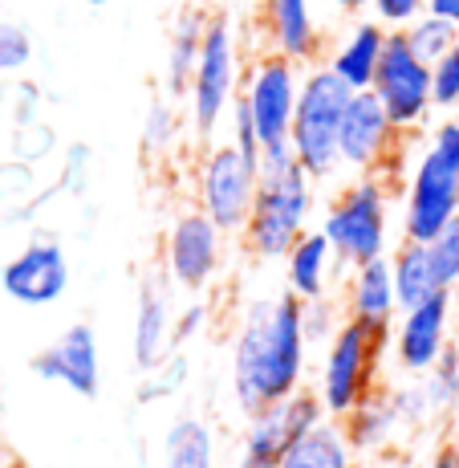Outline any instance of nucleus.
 <instances>
[{"label": "nucleus", "instance_id": "f257e3e1", "mask_svg": "<svg viewBox=\"0 0 459 468\" xmlns=\"http://www.w3.org/2000/svg\"><path fill=\"white\" fill-rule=\"evenodd\" d=\"M313 346L301 326V298L289 290L248 298L232 330V399L252 416L309 387Z\"/></svg>", "mask_w": 459, "mask_h": 468}, {"label": "nucleus", "instance_id": "f03ea898", "mask_svg": "<svg viewBox=\"0 0 459 468\" xmlns=\"http://www.w3.org/2000/svg\"><path fill=\"white\" fill-rule=\"evenodd\" d=\"M313 212H318V184L297 164L289 143L260 151V192L248 229L240 232L245 253L252 261H285L289 249L313 229Z\"/></svg>", "mask_w": 459, "mask_h": 468}, {"label": "nucleus", "instance_id": "7ed1b4c3", "mask_svg": "<svg viewBox=\"0 0 459 468\" xmlns=\"http://www.w3.org/2000/svg\"><path fill=\"white\" fill-rule=\"evenodd\" d=\"M459 216V114L431 122L399 179V240H435Z\"/></svg>", "mask_w": 459, "mask_h": 468}, {"label": "nucleus", "instance_id": "20e7f679", "mask_svg": "<svg viewBox=\"0 0 459 468\" xmlns=\"http://www.w3.org/2000/svg\"><path fill=\"white\" fill-rule=\"evenodd\" d=\"M394 192H399V179L391 176H349L326 204L318 229L334 245L341 269L391 257L394 220H399Z\"/></svg>", "mask_w": 459, "mask_h": 468}, {"label": "nucleus", "instance_id": "39448f33", "mask_svg": "<svg viewBox=\"0 0 459 468\" xmlns=\"http://www.w3.org/2000/svg\"><path fill=\"white\" fill-rule=\"evenodd\" d=\"M386 355H391V330L362 326L354 318L341 322V330L321 350L318 375H313V391L329 420L349 416L358 403L370 399L382 387Z\"/></svg>", "mask_w": 459, "mask_h": 468}, {"label": "nucleus", "instance_id": "423d86ee", "mask_svg": "<svg viewBox=\"0 0 459 468\" xmlns=\"http://www.w3.org/2000/svg\"><path fill=\"white\" fill-rule=\"evenodd\" d=\"M245 49H240L236 21L228 13L208 16V33H203V49L195 61L192 86H187V127L195 139H215L228 127V114L236 106L240 90H245Z\"/></svg>", "mask_w": 459, "mask_h": 468}, {"label": "nucleus", "instance_id": "0eeeda50", "mask_svg": "<svg viewBox=\"0 0 459 468\" xmlns=\"http://www.w3.org/2000/svg\"><path fill=\"white\" fill-rule=\"evenodd\" d=\"M349 98H354V90L341 82L326 61L305 69L289 147L313 184H329L341 171L338 139H341V119H346Z\"/></svg>", "mask_w": 459, "mask_h": 468}, {"label": "nucleus", "instance_id": "6e6552de", "mask_svg": "<svg viewBox=\"0 0 459 468\" xmlns=\"http://www.w3.org/2000/svg\"><path fill=\"white\" fill-rule=\"evenodd\" d=\"M195 208L208 212L228 237H240L248 229L252 204L260 192V155L236 147L232 139L208 143L192 176Z\"/></svg>", "mask_w": 459, "mask_h": 468}, {"label": "nucleus", "instance_id": "1a4fd4ad", "mask_svg": "<svg viewBox=\"0 0 459 468\" xmlns=\"http://www.w3.org/2000/svg\"><path fill=\"white\" fill-rule=\"evenodd\" d=\"M228 232L212 220L208 212L192 208L175 212L163 232V257H159V269L171 277L179 293L187 298H208L215 290V282L228 269Z\"/></svg>", "mask_w": 459, "mask_h": 468}, {"label": "nucleus", "instance_id": "9d476101", "mask_svg": "<svg viewBox=\"0 0 459 468\" xmlns=\"http://www.w3.org/2000/svg\"><path fill=\"white\" fill-rule=\"evenodd\" d=\"M415 134H402L391 122V114L382 111V102L374 98V90H354L346 106V119H341V171L349 176H402V155H407V143Z\"/></svg>", "mask_w": 459, "mask_h": 468}, {"label": "nucleus", "instance_id": "9b49d317", "mask_svg": "<svg viewBox=\"0 0 459 468\" xmlns=\"http://www.w3.org/2000/svg\"><path fill=\"white\" fill-rule=\"evenodd\" d=\"M370 90L402 134H422L431 127V114H435V78H431V66L411 49L402 33H391Z\"/></svg>", "mask_w": 459, "mask_h": 468}, {"label": "nucleus", "instance_id": "f8f14e48", "mask_svg": "<svg viewBox=\"0 0 459 468\" xmlns=\"http://www.w3.org/2000/svg\"><path fill=\"white\" fill-rule=\"evenodd\" d=\"M301 78L305 69L297 61L281 58V53H252L248 69H245V98L252 122H256V139L260 151L265 147H281L293 134V114H297V98H301Z\"/></svg>", "mask_w": 459, "mask_h": 468}, {"label": "nucleus", "instance_id": "ddd939ff", "mask_svg": "<svg viewBox=\"0 0 459 468\" xmlns=\"http://www.w3.org/2000/svg\"><path fill=\"white\" fill-rule=\"evenodd\" d=\"M69 282H74V265L66 245L53 237H33L0 265V293L25 310L57 305L69 293Z\"/></svg>", "mask_w": 459, "mask_h": 468}, {"label": "nucleus", "instance_id": "4468645a", "mask_svg": "<svg viewBox=\"0 0 459 468\" xmlns=\"http://www.w3.org/2000/svg\"><path fill=\"white\" fill-rule=\"evenodd\" d=\"M260 49L281 53L301 69L326 61V25L313 0H260L256 8Z\"/></svg>", "mask_w": 459, "mask_h": 468}, {"label": "nucleus", "instance_id": "2eb2a0df", "mask_svg": "<svg viewBox=\"0 0 459 468\" xmlns=\"http://www.w3.org/2000/svg\"><path fill=\"white\" fill-rule=\"evenodd\" d=\"M452 302L447 293L419 302V305H402L399 318L391 330V358L402 375H427L431 367L443 358V350L452 346Z\"/></svg>", "mask_w": 459, "mask_h": 468}, {"label": "nucleus", "instance_id": "dca6fc26", "mask_svg": "<svg viewBox=\"0 0 459 468\" xmlns=\"http://www.w3.org/2000/svg\"><path fill=\"white\" fill-rule=\"evenodd\" d=\"M29 367L41 383H57L66 391L82 395V399H98V391H102V346H98V330L89 322H74L45 350H37Z\"/></svg>", "mask_w": 459, "mask_h": 468}, {"label": "nucleus", "instance_id": "f3484780", "mask_svg": "<svg viewBox=\"0 0 459 468\" xmlns=\"http://www.w3.org/2000/svg\"><path fill=\"white\" fill-rule=\"evenodd\" d=\"M175 285L163 269L142 277L130 318V358L139 371H155L163 358L175 355Z\"/></svg>", "mask_w": 459, "mask_h": 468}, {"label": "nucleus", "instance_id": "a211bd4d", "mask_svg": "<svg viewBox=\"0 0 459 468\" xmlns=\"http://www.w3.org/2000/svg\"><path fill=\"white\" fill-rule=\"evenodd\" d=\"M341 305H346V318L362 322L374 330H394L399 318V290H394V269L391 257L362 261V265H349L341 273Z\"/></svg>", "mask_w": 459, "mask_h": 468}, {"label": "nucleus", "instance_id": "6ab92c4d", "mask_svg": "<svg viewBox=\"0 0 459 468\" xmlns=\"http://www.w3.org/2000/svg\"><path fill=\"white\" fill-rule=\"evenodd\" d=\"M386 41H391V29H386V25H378L374 16H354V21L329 41L326 66L334 69L349 90H370L378 66H382Z\"/></svg>", "mask_w": 459, "mask_h": 468}, {"label": "nucleus", "instance_id": "aec40b11", "mask_svg": "<svg viewBox=\"0 0 459 468\" xmlns=\"http://www.w3.org/2000/svg\"><path fill=\"white\" fill-rule=\"evenodd\" d=\"M346 431L349 448L358 452V461H374V456H391L394 448L407 440V424H402L399 408L391 399V387H378L370 399H362L349 416L338 420Z\"/></svg>", "mask_w": 459, "mask_h": 468}, {"label": "nucleus", "instance_id": "412c9836", "mask_svg": "<svg viewBox=\"0 0 459 468\" xmlns=\"http://www.w3.org/2000/svg\"><path fill=\"white\" fill-rule=\"evenodd\" d=\"M281 265H285V290H289L293 298H301V302L329 298V293H334V285H341L338 273H346V269H341V261H338V253H334V245L326 240V232H321L318 224H313V229L297 240Z\"/></svg>", "mask_w": 459, "mask_h": 468}, {"label": "nucleus", "instance_id": "4be33fe9", "mask_svg": "<svg viewBox=\"0 0 459 468\" xmlns=\"http://www.w3.org/2000/svg\"><path fill=\"white\" fill-rule=\"evenodd\" d=\"M293 440H301V436L289 428L285 403L252 411L245 431H240V440H236V464L232 468H276L285 461Z\"/></svg>", "mask_w": 459, "mask_h": 468}, {"label": "nucleus", "instance_id": "5701e85b", "mask_svg": "<svg viewBox=\"0 0 459 468\" xmlns=\"http://www.w3.org/2000/svg\"><path fill=\"white\" fill-rule=\"evenodd\" d=\"M159 468H220V440L203 416H175L163 428Z\"/></svg>", "mask_w": 459, "mask_h": 468}, {"label": "nucleus", "instance_id": "b1692460", "mask_svg": "<svg viewBox=\"0 0 459 468\" xmlns=\"http://www.w3.org/2000/svg\"><path fill=\"white\" fill-rule=\"evenodd\" d=\"M203 33H208V13H203V8H183V13L175 16L171 37H167V58H163L167 94H175V98L187 94L195 61H200V49H203Z\"/></svg>", "mask_w": 459, "mask_h": 468}, {"label": "nucleus", "instance_id": "393cba45", "mask_svg": "<svg viewBox=\"0 0 459 468\" xmlns=\"http://www.w3.org/2000/svg\"><path fill=\"white\" fill-rule=\"evenodd\" d=\"M391 269H394L399 305H419V302L435 298V293H447L427 240H399V245L391 249Z\"/></svg>", "mask_w": 459, "mask_h": 468}, {"label": "nucleus", "instance_id": "a878e982", "mask_svg": "<svg viewBox=\"0 0 459 468\" xmlns=\"http://www.w3.org/2000/svg\"><path fill=\"white\" fill-rule=\"evenodd\" d=\"M276 468H358V452L349 448L338 420H326L301 440H293L285 461Z\"/></svg>", "mask_w": 459, "mask_h": 468}, {"label": "nucleus", "instance_id": "bb28decb", "mask_svg": "<svg viewBox=\"0 0 459 468\" xmlns=\"http://www.w3.org/2000/svg\"><path fill=\"white\" fill-rule=\"evenodd\" d=\"M419 379L427 387V399H431V408H435V416L447 424L459 411V342H452V346L443 350V358H439L427 375H419Z\"/></svg>", "mask_w": 459, "mask_h": 468}, {"label": "nucleus", "instance_id": "cd10ccee", "mask_svg": "<svg viewBox=\"0 0 459 468\" xmlns=\"http://www.w3.org/2000/svg\"><path fill=\"white\" fill-rule=\"evenodd\" d=\"M187 375H192V363H187L183 350H175V355L163 358L155 371H142V383L134 387V399H139V403H167V399H175V395L187 387Z\"/></svg>", "mask_w": 459, "mask_h": 468}, {"label": "nucleus", "instance_id": "c85d7f7f", "mask_svg": "<svg viewBox=\"0 0 459 468\" xmlns=\"http://www.w3.org/2000/svg\"><path fill=\"white\" fill-rule=\"evenodd\" d=\"M179 139H183V119H179V111L171 102H163V98H155V102L147 106V119H142V151L163 159L179 147Z\"/></svg>", "mask_w": 459, "mask_h": 468}, {"label": "nucleus", "instance_id": "c756f323", "mask_svg": "<svg viewBox=\"0 0 459 468\" xmlns=\"http://www.w3.org/2000/svg\"><path fill=\"white\" fill-rule=\"evenodd\" d=\"M402 37H407V45L419 53L422 61H427V66H435V61L459 41V29H455V25H447L443 16L422 13L419 21H411L407 29H402Z\"/></svg>", "mask_w": 459, "mask_h": 468}, {"label": "nucleus", "instance_id": "7c9ffc66", "mask_svg": "<svg viewBox=\"0 0 459 468\" xmlns=\"http://www.w3.org/2000/svg\"><path fill=\"white\" fill-rule=\"evenodd\" d=\"M391 399H394V408H399L402 424H407V436H419V431H427L439 420L419 375H407L402 383H391Z\"/></svg>", "mask_w": 459, "mask_h": 468}, {"label": "nucleus", "instance_id": "2f4dec72", "mask_svg": "<svg viewBox=\"0 0 459 468\" xmlns=\"http://www.w3.org/2000/svg\"><path fill=\"white\" fill-rule=\"evenodd\" d=\"M346 322V305L341 298H313V302H301V326H305V338H309L313 350H326V342L341 330Z\"/></svg>", "mask_w": 459, "mask_h": 468}, {"label": "nucleus", "instance_id": "473e14b6", "mask_svg": "<svg viewBox=\"0 0 459 468\" xmlns=\"http://www.w3.org/2000/svg\"><path fill=\"white\" fill-rule=\"evenodd\" d=\"M29 61H33L29 29H25V25H16V21H8V16H0V78L21 74Z\"/></svg>", "mask_w": 459, "mask_h": 468}, {"label": "nucleus", "instance_id": "72a5a7b5", "mask_svg": "<svg viewBox=\"0 0 459 468\" xmlns=\"http://www.w3.org/2000/svg\"><path fill=\"white\" fill-rule=\"evenodd\" d=\"M431 78H435V111L455 114L459 111V41L431 66Z\"/></svg>", "mask_w": 459, "mask_h": 468}, {"label": "nucleus", "instance_id": "f704fd0d", "mask_svg": "<svg viewBox=\"0 0 459 468\" xmlns=\"http://www.w3.org/2000/svg\"><path fill=\"white\" fill-rule=\"evenodd\" d=\"M208 326H212V302L208 298H187L175 314V350L192 346Z\"/></svg>", "mask_w": 459, "mask_h": 468}, {"label": "nucleus", "instance_id": "c9c22d12", "mask_svg": "<svg viewBox=\"0 0 459 468\" xmlns=\"http://www.w3.org/2000/svg\"><path fill=\"white\" fill-rule=\"evenodd\" d=\"M427 5L431 0H370L366 13H370L378 25H386L391 33H402L411 21H419V16L427 13Z\"/></svg>", "mask_w": 459, "mask_h": 468}, {"label": "nucleus", "instance_id": "e433bc0d", "mask_svg": "<svg viewBox=\"0 0 459 468\" xmlns=\"http://www.w3.org/2000/svg\"><path fill=\"white\" fill-rule=\"evenodd\" d=\"M89 167H94V151L86 143H69L66 147V164H61V187L69 196H82L89 184Z\"/></svg>", "mask_w": 459, "mask_h": 468}, {"label": "nucleus", "instance_id": "4c0bfd02", "mask_svg": "<svg viewBox=\"0 0 459 468\" xmlns=\"http://www.w3.org/2000/svg\"><path fill=\"white\" fill-rule=\"evenodd\" d=\"M431 253H435V265H439V277H443V285H452L459 277V216L455 220H447V229L439 232L435 240H427Z\"/></svg>", "mask_w": 459, "mask_h": 468}, {"label": "nucleus", "instance_id": "58836bf2", "mask_svg": "<svg viewBox=\"0 0 459 468\" xmlns=\"http://www.w3.org/2000/svg\"><path fill=\"white\" fill-rule=\"evenodd\" d=\"M228 139L236 143V147H245L252 151V155H260V139H256V122H252V114H248V106H245V98H236V106H232V114H228Z\"/></svg>", "mask_w": 459, "mask_h": 468}, {"label": "nucleus", "instance_id": "ea45409f", "mask_svg": "<svg viewBox=\"0 0 459 468\" xmlns=\"http://www.w3.org/2000/svg\"><path fill=\"white\" fill-rule=\"evenodd\" d=\"M313 5H318L321 13H329V16H341V21H354V16H362L366 8H370V0H313Z\"/></svg>", "mask_w": 459, "mask_h": 468}, {"label": "nucleus", "instance_id": "a19ab883", "mask_svg": "<svg viewBox=\"0 0 459 468\" xmlns=\"http://www.w3.org/2000/svg\"><path fill=\"white\" fill-rule=\"evenodd\" d=\"M422 468H459V448L452 444V440H439V444L427 452Z\"/></svg>", "mask_w": 459, "mask_h": 468}, {"label": "nucleus", "instance_id": "79ce46f5", "mask_svg": "<svg viewBox=\"0 0 459 468\" xmlns=\"http://www.w3.org/2000/svg\"><path fill=\"white\" fill-rule=\"evenodd\" d=\"M427 13L443 16L447 25H455V29H459V0H431V5H427Z\"/></svg>", "mask_w": 459, "mask_h": 468}, {"label": "nucleus", "instance_id": "37998d69", "mask_svg": "<svg viewBox=\"0 0 459 468\" xmlns=\"http://www.w3.org/2000/svg\"><path fill=\"white\" fill-rule=\"evenodd\" d=\"M358 468H407V464L394 461V456H374V461H358Z\"/></svg>", "mask_w": 459, "mask_h": 468}, {"label": "nucleus", "instance_id": "c03bdc74", "mask_svg": "<svg viewBox=\"0 0 459 468\" xmlns=\"http://www.w3.org/2000/svg\"><path fill=\"white\" fill-rule=\"evenodd\" d=\"M443 440H452V444L459 448V411H455V416L443 424Z\"/></svg>", "mask_w": 459, "mask_h": 468}, {"label": "nucleus", "instance_id": "a18cd8bd", "mask_svg": "<svg viewBox=\"0 0 459 468\" xmlns=\"http://www.w3.org/2000/svg\"><path fill=\"white\" fill-rule=\"evenodd\" d=\"M447 302H452V318L459 322V277H455L452 285H447Z\"/></svg>", "mask_w": 459, "mask_h": 468}, {"label": "nucleus", "instance_id": "49530a36", "mask_svg": "<svg viewBox=\"0 0 459 468\" xmlns=\"http://www.w3.org/2000/svg\"><path fill=\"white\" fill-rule=\"evenodd\" d=\"M8 102V86H5V78H0V106Z\"/></svg>", "mask_w": 459, "mask_h": 468}, {"label": "nucleus", "instance_id": "de8ad7c7", "mask_svg": "<svg viewBox=\"0 0 459 468\" xmlns=\"http://www.w3.org/2000/svg\"><path fill=\"white\" fill-rule=\"evenodd\" d=\"M82 5H89V8H102V5H110V0H82Z\"/></svg>", "mask_w": 459, "mask_h": 468}]
</instances>
